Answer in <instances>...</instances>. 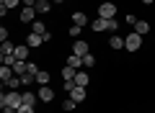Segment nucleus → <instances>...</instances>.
<instances>
[{
    "mask_svg": "<svg viewBox=\"0 0 155 113\" xmlns=\"http://www.w3.org/2000/svg\"><path fill=\"white\" fill-rule=\"evenodd\" d=\"M21 105H23V93L8 90V93L0 95V108H3V113H16Z\"/></svg>",
    "mask_w": 155,
    "mask_h": 113,
    "instance_id": "nucleus-1",
    "label": "nucleus"
},
{
    "mask_svg": "<svg viewBox=\"0 0 155 113\" xmlns=\"http://www.w3.org/2000/svg\"><path fill=\"white\" fill-rule=\"evenodd\" d=\"M124 49H127L129 54H132V52H140V49H142V36L134 33V31H129V36H124Z\"/></svg>",
    "mask_w": 155,
    "mask_h": 113,
    "instance_id": "nucleus-2",
    "label": "nucleus"
},
{
    "mask_svg": "<svg viewBox=\"0 0 155 113\" xmlns=\"http://www.w3.org/2000/svg\"><path fill=\"white\" fill-rule=\"evenodd\" d=\"M116 16V3H101L98 5V18H114Z\"/></svg>",
    "mask_w": 155,
    "mask_h": 113,
    "instance_id": "nucleus-3",
    "label": "nucleus"
},
{
    "mask_svg": "<svg viewBox=\"0 0 155 113\" xmlns=\"http://www.w3.org/2000/svg\"><path fill=\"white\" fill-rule=\"evenodd\" d=\"M72 54H78V57H85V54H91V46L85 39H75L72 41Z\"/></svg>",
    "mask_w": 155,
    "mask_h": 113,
    "instance_id": "nucleus-4",
    "label": "nucleus"
},
{
    "mask_svg": "<svg viewBox=\"0 0 155 113\" xmlns=\"http://www.w3.org/2000/svg\"><path fill=\"white\" fill-rule=\"evenodd\" d=\"M67 95H70V98H72L75 103H83L85 98H88V87H80V85H75V87H72L70 93H67Z\"/></svg>",
    "mask_w": 155,
    "mask_h": 113,
    "instance_id": "nucleus-5",
    "label": "nucleus"
},
{
    "mask_svg": "<svg viewBox=\"0 0 155 113\" xmlns=\"http://www.w3.org/2000/svg\"><path fill=\"white\" fill-rule=\"evenodd\" d=\"M36 95H39V100H41V103H52V100H54V90H52L49 85H39Z\"/></svg>",
    "mask_w": 155,
    "mask_h": 113,
    "instance_id": "nucleus-6",
    "label": "nucleus"
},
{
    "mask_svg": "<svg viewBox=\"0 0 155 113\" xmlns=\"http://www.w3.org/2000/svg\"><path fill=\"white\" fill-rule=\"evenodd\" d=\"M36 16H39V13H36V8H23V11H21V16H18V21H21V23H28V26H31V23L36 21Z\"/></svg>",
    "mask_w": 155,
    "mask_h": 113,
    "instance_id": "nucleus-7",
    "label": "nucleus"
},
{
    "mask_svg": "<svg viewBox=\"0 0 155 113\" xmlns=\"http://www.w3.org/2000/svg\"><path fill=\"white\" fill-rule=\"evenodd\" d=\"M91 31H96V33L109 31V18H93L91 21Z\"/></svg>",
    "mask_w": 155,
    "mask_h": 113,
    "instance_id": "nucleus-8",
    "label": "nucleus"
},
{
    "mask_svg": "<svg viewBox=\"0 0 155 113\" xmlns=\"http://www.w3.org/2000/svg\"><path fill=\"white\" fill-rule=\"evenodd\" d=\"M28 52H31V46H28V44H18V46H16V52H13V57H16V59L28 62Z\"/></svg>",
    "mask_w": 155,
    "mask_h": 113,
    "instance_id": "nucleus-9",
    "label": "nucleus"
},
{
    "mask_svg": "<svg viewBox=\"0 0 155 113\" xmlns=\"http://www.w3.org/2000/svg\"><path fill=\"white\" fill-rule=\"evenodd\" d=\"M52 5H54L52 0H36V5H34V8H36V13H39V16H47V13L52 11Z\"/></svg>",
    "mask_w": 155,
    "mask_h": 113,
    "instance_id": "nucleus-10",
    "label": "nucleus"
},
{
    "mask_svg": "<svg viewBox=\"0 0 155 113\" xmlns=\"http://www.w3.org/2000/svg\"><path fill=\"white\" fill-rule=\"evenodd\" d=\"M16 46H18V44H13L11 39H8V41H3V44H0V57H13Z\"/></svg>",
    "mask_w": 155,
    "mask_h": 113,
    "instance_id": "nucleus-11",
    "label": "nucleus"
},
{
    "mask_svg": "<svg viewBox=\"0 0 155 113\" xmlns=\"http://www.w3.org/2000/svg\"><path fill=\"white\" fill-rule=\"evenodd\" d=\"M26 44H28V46H31V49H36V46H41V44H44V36H41V33H28V36H26Z\"/></svg>",
    "mask_w": 155,
    "mask_h": 113,
    "instance_id": "nucleus-12",
    "label": "nucleus"
},
{
    "mask_svg": "<svg viewBox=\"0 0 155 113\" xmlns=\"http://www.w3.org/2000/svg\"><path fill=\"white\" fill-rule=\"evenodd\" d=\"M109 46L114 49V52H119V49H124V36H109Z\"/></svg>",
    "mask_w": 155,
    "mask_h": 113,
    "instance_id": "nucleus-13",
    "label": "nucleus"
},
{
    "mask_svg": "<svg viewBox=\"0 0 155 113\" xmlns=\"http://www.w3.org/2000/svg\"><path fill=\"white\" fill-rule=\"evenodd\" d=\"M67 64H70L72 70H83V57H78V54H70V57H67Z\"/></svg>",
    "mask_w": 155,
    "mask_h": 113,
    "instance_id": "nucleus-14",
    "label": "nucleus"
},
{
    "mask_svg": "<svg viewBox=\"0 0 155 113\" xmlns=\"http://www.w3.org/2000/svg\"><path fill=\"white\" fill-rule=\"evenodd\" d=\"M11 77H16V72H13V67L3 64V67H0V80H3V82H8Z\"/></svg>",
    "mask_w": 155,
    "mask_h": 113,
    "instance_id": "nucleus-15",
    "label": "nucleus"
},
{
    "mask_svg": "<svg viewBox=\"0 0 155 113\" xmlns=\"http://www.w3.org/2000/svg\"><path fill=\"white\" fill-rule=\"evenodd\" d=\"M88 72H83V70H78V75H75V85H80V87H88Z\"/></svg>",
    "mask_w": 155,
    "mask_h": 113,
    "instance_id": "nucleus-16",
    "label": "nucleus"
},
{
    "mask_svg": "<svg viewBox=\"0 0 155 113\" xmlns=\"http://www.w3.org/2000/svg\"><path fill=\"white\" fill-rule=\"evenodd\" d=\"M134 33H140V36L150 33V23L147 21H137V23H134Z\"/></svg>",
    "mask_w": 155,
    "mask_h": 113,
    "instance_id": "nucleus-17",
    "label": "nucleus"
},
{
    "mask_svg": "<svg viewBox=\"0 0 155 113\" xmlns=\"http://www.w3.org/2000/svg\"><path fill=\"white\" fill-rule=\"evenodd\" d=\"M72 23H75V26H88V16H85V13H72Z\"/></svg>",
    "mask_w": 155,
    "mask_h": 113,
    "instance_id": "nucleus-18",
    "label": "nucleus"
},
{
    "mask_svg": "<svg viewBox=\"0 0 155 113\" xmlns=\"http://www.w3.org/2000/svg\"><path fill=\"white\" fill-rule=\"evenodd\" d=\"M36 100H39V95H36V93L23 90V103H26V105H36Z\"/></svg>",
    "mask_w": 155,
    "mask_h": 113,
    "instance_id": "nucleus-19",
    "label": "nucleus"
},
{
    "mask_svg": "<svg viewBox=\"0 0 155 113\" xmlns=\"http://www.w3.org/2000/svg\"><path fill=\"white\" fill-rule=\"evenodd\" d=\"M31 31H34V33H41V36H44V33H47V23H44V21H39V18H36V21L31 23Z\"/></svg>",
    "mask_w": 155,
    "mask_h": 113,
    "instance_id": "nucleus-20",
    "label": "nucleus"
},
{
    "mask_svg": "<svg viewBox=\"0 0 155 113\" xmlns=\"http://www.w3.org/2000/svg\"><path fill=\"white\" fill-rule=\"evenodd\" d=\"M21 82H23V87L28 90V87L36 82V75H28V72H23V75H21Z\"/></svg>",
    "mask_w": 155,
    "mask_h": 113,
    "instance_id": "nucleus-21",
    "label": "nucleus"
},
{
    "mask_svg": "<svg viewBox=\"0 0 155 113\" xmlns=\"http://www.w3.org/2000/svg\"><path fill=\"white\" fill-rule=\"evenodd\" d=\"M36 82H39V85H49V70H39Z\"/></svg>",
    "mask_w": 155,
    "mask_h": 113,
    "instance_id": "nucleus-22",
    "label": "nucleus"
},
{
    "mask_svg": "<svg viewBox=\"0 0 155 113\" xmlns=\"http://www.w3.org/2000/svg\"><path fill=\"white\" fill-rule=\"evenodd\" d=\"M75 75H78V70H72L70 64L62 67V77H65V80H75Z\"/></svg>",
    "mask_w": 155,
    "mask_h": 113,
    "instance_id": "nucleus-23",
    "label": "nucleus"
},
{
    "mask_svg": "<svg viewBox=\"0 0 155 113\" xmlns=\"http://www.w3.org/2000/svg\"><path fill=\"white\" fill-rule=\"evenodd\" d=\"M5 85H8V90H18V87H23V82H21V77L16 75V77H11Z\"/></svg>",
    "mask_w": 155,
    "mask_h": 113,
    "instance_id": "nucleus-24",
    "label": "nucleus"
},
{
    "mask_svg": "<svg viewBox=\"0 0 155 113\" xmlns=\"http://www.w3.org/2000/svg\"><path fill=\"white\" fill-rule=\"evenodd\" d=\"M26 64H28V62H23V59H16V64H13V72H16V75L21 77L23 72H26Z\"/></svg>",
    "mask_w": 155,
    "mask_h": 113,
    "instance_id": "nucleus-25",
    "label": "nucleus"
},
{
    "mask_svg": "<svg viewBox=\"0 0 155 113\" xmlns=\"http://www.w3.org/2000/svg\"><path fill=\"white\" fill-rule=\"evenodd\" d=\"M0 5H5L8 11H13V8H18V5H23V0H0Z\"/></svg>",
    "mask_w": 155,
    "mask_h": 113,
    "instance_id": "nucleus-26",
    "label": "nucleus"
},
{
    "mask_svg": "<svg viewBox=\"0 0 155 113\" xmlns=\"http://www.w3.org/2000/svg\"><path fill=\"white\" fill-rule=\"evenodd\" d=\"M75 108H78V103L72 100V98H67V100L62 103V111H65V113H70V111H75Z\"/></svg>",
    "mask_w": 155,
    "mask_h": 113,
    "instance_id": "nucleus-27",
    "label": "nucleus"
},
{
    "mask_svg": "<svg viewBox=\"0 0 155 113\" xmlns=\"http://www.w3.org/2000/svg\"><path fill=\"white\" fill-rule=\"evenodd\" d=\"M93 64H96V57H93V54H85V57H83V67H85V70H91Z\"/></svg>",
    "mask_w": 155,
    "mask_h": 113,
    "instance_id": "nucleus-28",
    "label": "nucleus"
},
{
    "mask_svg": "<svg viewBox=\"0 0 155 113\" xmlns=\"http://www.w3.org/2000/svg\"><path fill=\"white\" fill-rule=\"evenodd\" d=\"M137 21H140V18L134 16V13H127V16H124V23H127V26H132V28H134V23H137Z\"/></svg>",
    "mask_w": 155,
    "mask_h": 113,
    "instance_id": "nucleus-29",
    "label": "nucleus"
},
{
    "mask_svg": "<svg viewBox=\"0 0 155 113\" xmlns=\"http://www.w3.org/2000/svg\"><path fill=\"white\" fill-rule=\"evenodd\" d=\"M67 33H70V36H80V33H83V26H75V23H72V26H70V31H67Z\"/></svg>",
    "mask_w": 155,
    "mask_h": 113,
    "instance_id": "nucleus-30",
    "label": "nucleus"
},
{
    "mask_svg": "<svg viewBox=\"0 0 155 113\" xmlns=\"http://www.w3.org/2000/svg\"><path fill=\"white\" fill-rule=\"evenodd\" d=\"M26 72H28V75H39V64H36V62H28V64H26Z\"/></svg>",
    "mask_w": 155,
    "mask_h": 113,
    "instance_id": "nucleus-31",
    "label": "nucleus"
},
{
    "mask_svg": "<svg viewBox=\"0 0 155 113\" xmlns=\"http://www.w3.org/2000/svg\"><path fill=\"white\" fill-rule=\"evenodd\" d=\"M119 31V21L116 18H109V33H116Z\"/></svg>",
    "mask_w": 155,
    "mask_h": 113,
    "instance_id": "nucleus-32",
    "label": "nucleus"
},
{
    "mask_svg": "<svg viewBox=\"0 0 155 113\" xmlns=\"http://www.w3.org/2000/svg\"><path fill=\"white\" fill-rule=\"evenodd\" d=\"M16 113H36V111H34V105H26V103H23V105L18 108Z\"/></svg>",
    "mask_w": 155,
    "mask_h": 113,
    "instance_id": "nucleus-33",
    "label": "nucleus"
},
{
    "mask_svg": "<svg viewBox=\"0 0 155 113\" xmlns=\"http://www.w3.org/2000/svg\"><path fill=\"white\" fill-rule=\"evenodd\" d=\"M8 36H11V33H8V28L3 26V28H0V41H8Z\"/></svg>",
    "mask_w": 155,
    "mask_h": 113,
    "instance_id": "nucleus-34",
    "label": "nucleus"
},
{
    "mask_svg": "<svg viewBox=\"0 0 155 113\" xmlns=\"http://www.w3.org/2000/svg\"><path fill=\"white\" fill-rule=\"evenodd\" d=\"M36 5V0H23V8H34Z\"/></svg>",
    "mask_w": 155,
    "mask_h": 113,
    "instance_id": "nucleus-35",
    "label": "nucleus"
},
{
    "mask_svg": "<svg viewBox=\"0 0 155 113\" xmlns=\"http://www.w3.org/2000/svg\"><path fill=\"white\" fill-rule=\"evenodd\" d=\"M142 3H145V5H153V3H155V0H142Z\"/></svg>",
    "mask_w": 155,
    "mask_h": 113,
    "instance_id": "nucleus-36",
    "label": "nucleus"
},
{
    "mask_svg": "<svg viewBox=\"0 0 155 113\" xmlns=\"http://www.w3.org/2000/svg\"><path fill=\"white\" fill-rule=\"evenodd\" d=\"M52 3H54V5H57V3H65V0H52Z\"/></svg>",
    "mask_w": 155,
    "mask_h": 113,
    "instance_id": "nucleus-37",
    "label": "nucleus"
}]
</instances>
